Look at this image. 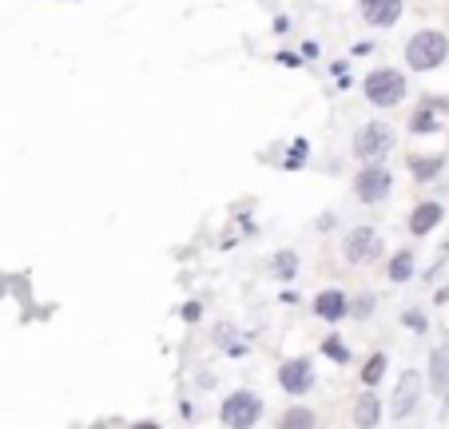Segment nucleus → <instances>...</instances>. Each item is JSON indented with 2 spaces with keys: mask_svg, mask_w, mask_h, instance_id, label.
I'll return each mask as SVG.
<instances>
[{
  "mask_svg": "<svg viewBox=\"0 0 449 429\" xmlns=\"http://www.w3.org/2000/svg\"><path fill=\"white\" fill-rule=\"evenodd\" d=\"M358 8H362L366 24H374V28H389V24H398V16H401V0H362Z\"/></svg>",
  "mask_w": 449,
  "mask_h": 429,
  "instance_id": "9",
  "label": "nucleus"
},
{
  "mask_svg": "<svg viewBox=\"0 0 449 429\" xmlns=\"http://www.w3.org/2000/svg\"><path fill=\"white\" fill-rule=\"evenodd\" d=\"M258 414H263V402H258L251 390H239L223 402V421L231 429H251L258 421Z\"/></svg>",
  "mask_w": 449,
  "mask_h": 429,
  "instance_id": "3",
  "label": "nucleus"
},
{
  "mask_svg": "<svg viewBox=\"0 0 449 429\" xmlns=\"http://www.w3.org/2000/svg\"><path fill=\"white\" fill-rule=\"evenodd\" d=\"M132 429H159L156 421H139V426H132Z\"/></svg>",
  "mask_w": 449,
  "mask_h": 429,
  "instance_id": "23",
  "label": "nucleus"
},
{
  "mask_svg": "<svg viewBox=\"0 0 449 429\" xmlns=\"http://www.w3.org/2000/svg\"><path fill=\"white\" fill-rule=\"evenodd\" d=\"M410 274H413V255H406V251H401V255L389 262V279H394V282H406Z\"/></svg>",
  "mask_w": 449,
  "mask_h": 429,
  "instance_id": "15",
  "label": "nucleus"
},
{
  "mask_svg": "<svg viewBox=\"0 0 449 429\" xmlns=\"http://www.w3.org/2000/svg\"><path fill=\"white\" fill-rule=\"evenodd\" d=\"M315 310H318V314H322L326 322H338L350 307H346V295H342V290H322V295L315 298Z\"/></svg>",
  "mask_w": 449,
  "mask_h": 429,
  "instance_id": "10",
  "label": "nucleus"
},
{
  "mask_svg": "<svg viewBox=\"0 0 449 429\" xmlns=\"http://www.w3.org/2000/svg\"><path fill=\"white\" fill-rule=\"evenodd\" d=\"M279 429H315V414L310 409H286Z\"/></svg>",
  "mask_w": 449,
  "mask_h": 429,
  "instance_id": "14",
  "label": "nucleus"
},
{
  "mask_svg": "<svg viewBox=\"0 0 449 429\" xmlns=\"http://www.w3.org/2000/svg\"><path fill=\"white\" fill-rule=\"evenodd\" d=\"M410 127L413 132H434V111H417L410 120Z\"/></svg>",
  "mask_w": 449,
  "mask_h": 429,
  "instance_id": "20",
  "label": "nucleus"
},
{
  "mask_svg": "<svg viewBox=\"0 0 449 429\" xmlns=\"http://www.w3.org/2000/svg\"><path fill=\"white\" fill-rule=\"evenodd\" d=\"M406 326L422 334V330H425V314H422V310H406Z\"/></svg>",
  "mask_w": 449,
  "mask_h": 429,
  "instance_id": "21",
  "label": "nucleus"
},
{
  "mask_svg": "<svg viewBox=\"0 0 449 429\" xmlns=\"http://www.w3.org/2000/svg\"><path fill=\"white\" fill-rule=\"evenodd\" d=\"M389 143H394V132L386 123H366L362 132L354 135V155L358 160H378V155L389 151Z\"/></svg>",
  "mask_w": 449,
  "mask_h": 429,
  "instance_id": "4",
  "label": "nucleus"
},
{
  "mask_svg": "<svg viewBox=\"0 0 449 429\" xmlns=\"http://www.w3.org/2000/svg\"><path fill=\"white\" fill-rule=\"evenodd\" d=\"M429 378H434V390H449V354L445 350H437L434 362H429Z\"/></svg>",
  "mask_w": 449,
  "mask_h": 429,
  "instance_id": "13",
  "label": "nucleus"
},
{
  "mask_svg": "<svg viewBox=\"0 0 449 429\" xmlns=\"http://www.w3.org/2000/svg\"><path fill=\"white\" fill-rule=\"evenodd\" d=\"M382 374H386V358L374 354L370 362H366V370H362V381H366V386H374V381L382 378Z\"/></svg>",
  "mask_w": 449,
  "mask_h": 429,
  "instance_id": "16",
  "label": "nucleus"
},
{
  "mask_svg": "<svg viewBox=\"0 0 449 429\" xmlns=\"http://www.w3.org/2000/svg\"><path fill=\"white\" fill-rule=\"evenodd\" d=\"M378 417H382V405H378V398H374V393H362V398L354 402V421H358L362 429H374Z\"/></svg>",
  "mask_w": 449,
  "mask_h": 429,
  "instance_id": "12",
  "label": "nucleus"
},
{
  "mask_svg": "<svg viewBox=\"0 0 449 429\" xmlns=\"http://www.w3.org/2000/svg\"><path fill=\"white\" fill-rule=\"evenodd\" d=\"M378 251H382V243H378L374 227H358V231H350L346 243H342L346 262H370V258H378Z\"/></svg>",
  "mask_w": 449,
  "mask_h": 429,
  "instance_id": "6",
  "label": "nucleus"
},
{
  "mask_svg": "<svg viewBox=\"0 0 449 429\" xmlns=\"http://www.w3.org/2000/svg\"><path fill=\"white\" fill-rule=\"evenodd\" d=\"M279 381H282V390L286 393H306L310 386H315V370H310L306 358H291V362L279 370Z\"/></svg>",
  "mask_w": 449,
  "mask_h": 429,
  "instance_id": "8",
  "label": "nucleus"
},
{
  "mask_svg": "<svg viewBox=\"0 0 449 429\" xmlns=\"http://www.w3.org/2000/svg\"><path fill=\"white\" fill-rule=\"evenodd\" d=\"M437 223H441V207H437V203H422V207L410 215V231L413 234H429Z\"/></svg>",
  "mask_w": 449,
  "mask_h": 429,
  "instance_id": "11",
  "label": "nucleus"
},
{
  "mask_svg": "<svg viewBox=\"0 0 449 429\" xmlns=\"http://www.w3.org/2000/svg\"><path fill=\"white\" fill-rule=\"evenodd\" d=\"M389 187H394V179H389L386 167H362L358 179H354V191H358L362 203H382L389 195Z\"/></svg>",
  "mask_w": 449,
  "mask_h": 429,
  "instance_id": "5",
  "label": "nucleus"
},
{
  "mask_svg": "<svg viewBox=\"0 0 449 429\" xmlns=\"http://www.w3.org/2000/svg\"><path fill=\"white\" fill-rule=\"evenodd\" d=\"M410 167H413V175H417V179H434L437 175V167H441V160H410Z\"/></svg>",
  "mask_w": 449,
  "mask_h": 429,
  "instance_id": "17",
  "label": "nucleus"
},
{
  "mask_svg": "<svg viewBox=\"0 0 449 429\" xmlns=\"http://www.w3.org/2000/svg\"><path fill=\"white\" fill-rule=\"evenodd\" d=\"M322 350H326L334 362H346V358H350V354H346V346H342L338 338H326V342H322Z\"/></svg>",
  "mask_w": 449,
  "mask_h": 429,
  "instance_id": "19",
  "label": "nucleus"
},
{
  "mask_svg": "<svg viewBox=\"0 0 449 429\" xmlns=\"http://www.w3.org/2000/svg\"><path fill=\"white\" fill-rule=\"evenodd\" d=\"M445 56H449V40L441 36V32H417V36L410 40V48H406V60H410V68H417V72L437 68Z\"/></svg>",
  "mask_w": 449,
  "mask_h": 429,
  "instance_id": "1",
  "label": "nucleus"
},
{
  "mask_svg": "<svg viewBox=\"0 0 449 429\" xmlns=\"http://www.w3.org/2000/svg\"><path fill=\"white\" fill-rule=\"evenodd\" d=\"M417 393H422V378H417V370H406L401 381H398V393H394L389 414H394V417H410L413 405H417Z\"/></svg>",
  "mask_w": 449,
  "mask_h": 429,
  "instance_id": "7",
  "label": "nucleus"
},
{
  "mask_svg": "<svg viewBox=\"0 0 449 429\" xmlns=\"http://www.w3.org/2000/svg\"><path fill=\"white\" fill-rule=\"evenodd\" d=\"M370 307H374V298L366 295V298H362V302H358V307H354V314H370Z\"/></svg>",
  "mask_w": 449,
  "mask_h": 429,
  "instance_id": "22",
  "label": "nucleus"
},
{
  "mask_svg": "<svg viewBox=\"0 0 449 429\" xmlns=\"http://www.w3.org/2000/svg\"><path fill=\"white\" fill-rule=\"evenodd\" d=\"M294 270H298V258H294V255H286V251L275 255V274H279V279H291Z\"/></svg>",
  "mask_w": 449,
  "mask_h": 429,
  "instance_id": "18",
  "label": "nucleus"
},
{
  "mask_svg": "<svg viewBox=\"0 0 449 429\" xmlns=\"http://www.w3.org/2000/svg\"><path fill=\"white\" fill-rule=\"evenodd\" d=\"M401 96H406V80H401V72H394V68H378V72L366 76V99H370L374 108H394V104H401Z\"/></svg>",
  "mask_w": 449,
  "mask_h": 429,
  "instance_id": "2",
  "label": "nucleus"
}]
</instances>
